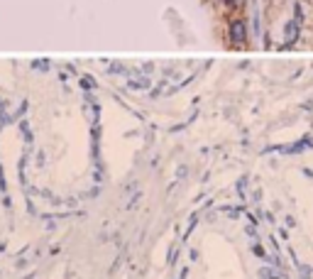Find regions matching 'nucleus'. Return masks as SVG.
I'll list each match as a JSON object with an SVG mask.
<instances>
[{
    "instance_id": "obj_1",
    "label": "nucleus",
    "mask_w": 313,
    "mask_h": 279,
    "mask_svg": "<svg viewBox=\"0 0 313 279\" xmlns=\"http://www.w3.org/2000/svg\"><path fill=\"white\" fill-rule=\"evenodd\" d=\"M230 32H233V42H245V25L243 22H233V27H230Z\"/></svg>"
}]
</instances>
